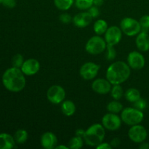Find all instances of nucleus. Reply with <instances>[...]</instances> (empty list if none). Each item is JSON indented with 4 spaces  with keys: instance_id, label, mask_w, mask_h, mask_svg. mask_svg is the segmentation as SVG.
<instances>
[{
    "instance_id": "23",
    "label": "nucleus",
    "mask_w": 149,
    "mask_h": 149,
    "mask_svg": "<svg viewBox=\"0 0 149 149\" xmlns=\"http://www.w3.org/2000/svg\"><path fill=\"white\" fill-rule=\"evenodd\" d=\"M74 1V0H54V4L58 10L66 11L72 7Z\"/></svg>"
},
{
    "instance_id": "30",
    "label": "nucleus",
    "mask_w": 149,
    "mask_h": 149,
    "mask_svg": "<svg viewBox=\"0 0 149 149\" xmlns=\"http://www.w3.org/2000/svg\"><path fill=\"white\" fill-rule=\"evenodd\" d=\"M107 52H106V58L108 61H113L116 58V52L114 49V46H111V45H107Z\"/></svg>"
},
{
    "instance_id": "5",
    "label": "nucleus",
    "mask_w": 149,
    "mask_h": 149,
    "mask_svg": "<svg viewBox=\"0 0 149 149\" xmlns=\"http://www.w3.org/2000/svg\"><path fill=\"white\" fill-rule=\"evenodd\" d=\"M107 47V44L104 38L99 35L93 36L88 39L85 45V50L90 55H96L104 52Z\"/></svg>"
},
{
    "instance_id": "27",
    "label": "nucleus",
    "mask_w": 149,
    "mask_h": 149,
    "mask_svg": "<svg viewBox=\"0 0 149 149\" xmlns=\"http://www.w3.org/2000/svg\"><path fill=\"white\" fill-rule=\"evenodd\" d=\"M75 5L80 10H89L93 5V0H75Z\"/></svg>"
},
{
    "instance_id": "33",
    "label": "nucleus",
    "mask_w": 149,
    "mask_h": 149,
    "mask_svg": "<svg viewBox=\"0 0 149 149\" xmlns=\"http://www.w3.org/2000/svg\"><path fill=\"white\" fill-rule=\"evenodd\" d=\"M88 13H90V15L93 17V18H95V17H98L99 15H100V10H99L98 7L93 5L88 10Z\"/></svg>"
},
{
    "instance_id": "12",
    "label": "nucleus",
    "mask_w": 149,
    "mask_h": 149,
    "mask_svg": "<svg viewBox=\"0 0 149 149\" xmlns=\"http://www.w3.org/2000/svg\"><path fill=\"white\" fill-rule=\"evenodd\" d=\"M127 64L130 68L134 70H141L145 66V58L141 52L132 51L130 52L127 56Z\"/></svg>"
},
{
    "instance_id": "24",
    "label": "nucleus",
    "mask_w": 149,
    "mask_h": 149,
    "mask_svg": "<svg viewBox=\"0 0 149 149\" xmlns=\"http://www.w3.org/2000/svg\"><path fill=\"white\" fill-rule=\"evenodd\" d=\"M14 139L16 143L23 144L28 140L29 138V134L26 130L20 129L15 132L14 135Z\"/></svg>"
},
{
    "instance_id": "26",
    "label": "nucleus",
    "mask_w": 149,
    "mask_h": 149,
    "mask_svg": "<svg viewBox=\"0 0 149 149\" xmlns=\"http://www.w3.org/2000/svg\"><path fill=\"white\" fill-rule=\"evenodd\" d=\"M123 110V106L119 100H113L107 105V111L110 113H119Z\"/></svg>"
},
{
    "instance_id": "16",
    "label": "nucleus",
    "mask_w": 149,
    "mask_h": 149,
    "mask_svg": "<svg viewBox=\"0 0 149 149\" xmlns=\"http://www.w3.org/2000/svg\"><path fill=\"white\" fill-rule=\"evenodd\" d=\"M93 17L87 12H81L76 15L72 19L74 26L78 28H85L91 23Z\"/></svg>"
},
{
    "instance_id": "19",
    "label": "nucleus",
    "mask_w": 149,
    "mask_h": 149,
    "mask_svg": "<svg viewBox=\"0 0 149 149\" xmlns=\"http://www.w3.org/2000/svg\"><path fill=\"white\" fill-rule=\"evenodd\" d=\"M75 103L72 100H65L61 103V111L65 116H71L76 112Z\"/></svg>"
},
{
    "instance_id": "37",
    "label": "nucleus",
    "mask_w": 149,
    "mask_h": 149,
    "mask_svg": "<svg viewBox=\"0 0 149 149\" xmlns=\"http://www.w3.org/2000/svg\"><path fill=\"white\" fill-rule=\"evenodd\" d=\"M104 3V0H93V5L96 7H101Z\"/></svg>"
},
{
    "instance_id": "32",
    "label": "nucleus",
    "mask_w": 149,
    "mask_h": 149,
    "mask_svg": "<svg viewBox=\"0 0 149 149\" xmlns=\"http://www.w3.org/2000/svg\"><path fill=\"white\" fill-rule=\"evenodd\" d=\"M73 17H71V15L68 14V13H63V14H61L59 17L60 21L62 23L64 24H68L70 23L71 22H72Z\"/></svg>"
},
{
    "instance_id": "20",
    "label": "nucleus",
    "mask_w": 149,
    "mask_h": 149,
    "mask_svg": "<svg viewBox=\"0 0 149 149\" xmlns=\"http://www.w3.org/2000/svg\"><path fill=\"white\" fill-rule=\"evenodd\" d=\"M108 28H109V26H108L107 22L103 19L97 20L93 25V31L96 33V35H99V36L105 34Z\"/></svg>"
},
{
    "instance_id": "18",
    "label": "nucleus",
    "mask_w": 149,
    "mask_h": 149,
    "mask_svg": "<svg viewBox=\"0 0 149 149\" xmlns=\"http://www.w3.org/2000/svg\"><path fill=\"white\" fill-rule=\"evenodd\" d=\"M14 137L7 133L0 134V149H11L15 147Z\"/></svg>"
},
{
    "instance_id": "25",
    "label": "nucleus",
    "mask_w": 149,
    "mask_h": 149,
    "mask_svg": "<svg viewBox=\"0 0 149 149\" xmlns=\"http://www.w3.org/2000/svg\"><path fill=\"white\" fill-rule=\"evenodd\" d=\"M111 95L113 97V100H119L125 95L123 91V88L120 84H113L111 90Z\"/></svg>"
},
{
    "instance_id": "28",
    "label": "nucleus",
    "mask_w": 149,
    "mask_h": 149,
    "mask_svg": "<svg viewBox=\"0 0 149 149\" xmlns=\"http://www.w3.org/2000/svg\"><path fill=\"white\" fill-rule=\"evenodd\" d=\"M24 61V58L21 54H16L12 58V65L13 67L20 68Z\"/></svg>"
},
{
    "instance_id": "1",
    "label": "nucleus",
    "mask_w": 149,
    "mask_h": 149,
    "mask_svg": "<svg viewBox=\"0 0 149 149\" xmlns=\"http://www.w3.org/2000/svg\"><path fill=\"white\" fill-rule=\"evenodd\" d=\"M25 74L21 69L12 67L4 71L2 75V83L4 87L12 93H19L26 87Z\"/></svg>"
},
{
    "instance_id": "6",
    "label": "nucleus",
    "mask_w": 149,
    "mask_h": 149,
    "mask_svg": "<svg viewBox=\"0 0 149 149\" xmlns=\"http://www.w3.org/2000/svg\"><path fill=\"white\" fill-rule=\"evenodd\" d=\"M120 29L122 33L128 36H136L142 31L139 21L129 17L122 19L120 23Z\"/></svg>"
},
{
    "instance_id": "14",
    "label": "nucleus",
    "mask_w": 149,
    "mask_h": 149,
    "mask_svg": "<svg viewBox=\"0 0 149 149\" xmlns=\"http://www.w3.org/2000/svg\"><path fill=\"white\" fill-rule=\"evenodd\" d=\"M20 69L26 76H33L40 70V63L36 59L29 58L23 62Z\"/></svg>"
},
{
    "instance_id": "39",
    "label": "nucleus",
    "mask_w": 149,
    "mask_h": 149,
    "mask_svg": "<svg viewBox=\"0 0 149 149\" xmlns=\"http://www.w3.org/2000/svg\"><path fill=\"white\" fill-rule=\"evenodd\" d=\"M55 149H69V147H68V146L59 145V146H57Z\"/></svg>"
},
{
    "instance_id": "9",
    "label": "nucleus",
    "mask_w": 149,
    "mask_h": 149,
    "mask_svg": "<svg viewBox=\"0 0 149 149\" xmlns=\"http://www.w3.org/2000/svg\"><path fill=\"white\" fill-rule=\"evenodd\" d=\"M128 137L132 142L135 143H141L146 140L148 132L143 126L138 124L131 126L128 131Z\"/></svg>"
},
{
    "instance_id": "22",
    "label": "nucleus",
    "mask_w": 149,
    "mask_h": 149,
    "mask_svg": "<svg viewBox=\"0 0 149 149\" xmlns=\"http://www.w3.org/2000/svg\"><path fill=\"white\" fill-rule=\"evenodd\" d=\"M84 143V141L82 137L76 135V136L72 137L70 139L68 146L71 149H79L82 148Z\"/></svg>"
},
{
    "instance_id": "4",
    "label": "nucleus",
    "mask_w": 149,
    "mask_h": 149,
    "mask_svg": "<svg viewBox=\"0 0 149 149\" xmlns=\"http://www.w3.org/2000/svg\"><path fill=\"white\" fill-rule=\"evenodd\" d=\"M144 114L143 111L135 107H127L123 109L121 112L122 121L129 126L138 125L143 120Z\"/></svg>"
},
{
    "instance_id": "10",
    "label": "nucleus",
    "mask_w": 149,
    "mask_h": 149,
    "mask_svg": "<svg viewBox=\"0 0 149 149\" xmlns=\"http://www.w3.org/2000/svg\"><path fill=\"white\" fill-rule=\"evenodd\" d=\"M100 70V65L93 62H87L83 64L79 69V74L84 80L94 79Z\"/></svg>"
},
{
    "instance_id": "3",
    "label": "nucleus",
    "mask_w": 149,
    "mask_h": 149,
    "mask_svg": "<svg viewBox=\"0 0 149 149\" xmlns=\"http://www.w3.org/2000/svg\"><path fill=\"white\" fill-rule=\"evenodd\" d=\"M106 130L102 124H93L84 131L82 138L84 143L90 146L96 147L103 142Z\"/></svg>"
},
{
    "instance_id": "40",
    "label": "nucleus",
    "mask_w": 149,
    "mask_h": 149,
    "mask_svg": "<svg viewBox=\"0 0 149 149\" xmlns=\"http://www.w3.org/2000/svg\"><path fill=\"white\" fill-rule=\"evenodd\" d=\"M2 1L3 0H0V4H2Z\"/></svg>"
},
{
    "instance_id": "15",
    "label": "nucleus",
    "mask_w": 149,
    "mask_h": 149,
    "mask_svg": "<svg viewBox=\"0 0 149 149\" xmlns=\"http://www.w3.org/2000/svg\"><path fill=\"white\" fill-rule=\"evenodd\" d=\"M40 143L44 148L54 149L58 146V138L52 132H46L41 136Z\"/></svg>"
},
{
    "instance_id": "29",
    "label": "nucleus",
    "mask_w": 149,
    "mask_h": 149,
    "mask_svg": "<svg viewBox=\"0 0 149 149\" xmlns=\"http://www.w3.org/2000/svg\"><path fill=\"white\" fill-rule=\"evenodd\" d=\"M139 23L141 24L142 31H148L149 29V15H145L142 16L139 20Z\"/></svg>"
},
{
    "instance_id": "8",
    "label": "nucleus",
    "mask_w": 149,
    "mask_h": 149,
    "mask_svg": "<svg viewBox=\"0 0 149 149\" xmlns=\"http://www.w3.org/2000/svg\"><path fill=\"white\" fill-rule=\"evenodd\" d=\"M122 119L117 113H110L105 114L102 118V125L105 129L110 131H116L122 126Z\"/></svg>"
},
{
    "instance_id": "7",
    "label": "nucleus",
    "mask_w": 149,
    "mask_h": 149,
    "mask_svg": "<svg viewBox=\"0 0 149 149\" xmlns=\"http://www.w3.org/2000/svg\"><path fill=\"white\" fill-rule=\"evenodd\" d=\"M47 100L52 104H60L65 97V91L63 87L55 84L49 87L47 91Z\"/></svg>"
},
{
    "instance_id": "17",
    "label": "nucleus",
    "mask_w": 149,
    "mask_h": 149,
    "mask_svg": "<svg viewBox=\"0 0 149 149\" xmlns=\"http://www.w3.org/2000/svg\"><path fill=\"white\" fill-rule=\"evenodd\" d=\"M135 45L137 48L141 52H148L149 50V35L147 31H141L137 35Z\"/></svg>"
},
{
    "instance_id": "35",
    "label": "nucleus",
    "mask_w": 149,
    "mask_h": 149,
    "mask_svg": "<svg viewBox=\"0 0 149 149\" xmlns=\"http://www.w3.org/2000/svg\"><path fill=\"white\" fill-rule=\"evenodd\" d=\"M97 149H111L112 146H111L110 143H103L102 142L101 143L99 144L97 146H96Z\"/></svg>"
},
{
    "instance_id": "11",
    "label": "nucleus",
    "mask_w": 149,
    "mask_h": 149,
    "mask_svg": "<svg viewBox=\"0 0 149 149\" xmlns=\"http://www.w3.org/2000/svg\"><path fill=\"white\" fill-rule=\"evenodd\" d=\"M122 37V31L120 27L112 26L108 28L104 34V39L107 45L116 46L120 42Z\"/></svg>"
},
{
    "instance_id": "21",
    "label": "nucleus",
    "mask_w": 149,
    "mask_h": 149,
    "mask_svg": "<svg viewBox=\"0 0 149 149\" xmlns=\"http://www.w3.org/2000/svg\"><path fill=\"white\" fill-rule=\"evenodd\" d=\"M125 97L127 101L130 103H135V101L141 98V93L136 88H130L125 93Z\"/></svg>"
},
{
    "instance_id": "38",
    "label": "nucleus",
    "mask_w": 149,
    "mask_h": 149,
    "mask_svg": "<svg viewBox=\"0 0 149 149\" xmlns=\"http://www.w3.org/2000/svg\"><path fill=\"white\" fill-rule=\"evenodd\" d=\"M139 148L141 149H149V144L148 143H146L145 141L143 143H141V145H140Z\"/></svg>"
},
{
    "instance_id": "2",
    "label": "nucleus",
    "mask_w": 149,
    "mask_h": 149,
    "mask_svg": "<svg viewBox=\"0 0 149 149\" xmlns=\"http://www.w3.org/2000/svg\"><path fill=\"white\" fill-rule=\"evenodd\" d=\"M131 74L130 67L124 61L113 62L108 67L106 77L113 84H121L129 79Z\"/></svg>"
},
{
    "instance_id": "34",
    "label": "nucleus",
    "mask_w": 149,
    "mask_h": 149,
    "mask_svg": "<svg viewBox=\"0 0 149 149\" xmlns=\"http://www.w3.org/2000/svg\"><path fill=\"white\" fill-rule=\"evenodd\" d=\"M2 4L7 8H14L16 6L15 0H3Z\"/></svg>"
},
{
    "instance_id": "13",
    "label": "nucleus",
    "mask_w": 149,
    "mask_h": 149,
    "mask_svg": "<svg viewBox=\"0 0 149 149\" xmlns=\"http://www.w3.org/2000/svg\"><path fill=\"white\" fill-rule=\"evenodd\" d=\"M112 84L107 79L98 78L92 83V89L95 93L100 95H106L111 92Z\"/></svg>"
},
{
    "instance_id": "31",
    "label": "nucleus",
    "mask_w": 149,
    "mask_h": 149,
    "mask_svg": "<svg viewBox=\"0 0 149 149\" xmlns=\"http://www.w3.org/2000/svg\"><path fill=\"white\" fill-rule=\"evenodd\" d=\"M133 106L135 108H136V109H139V110L143 111L144 109H146V108L147 106L146 100L141 97V98L138 99L137 101L133 103Z\"/></svg>"
},
{
    "instance_id": "36",
    "label": "nucleus",
    "mask_w": 149,
    "mask_h": 149,
    "mask_svg": "<svg viewBox=\"0 0 149 149\" xmlns=\"http://www.w3.org/2000/svg\"><path fill=\"white\" fill-rule=\"evenodd\" d=\"M110 144L112 146V148H113V147H117L118 146H119V144H120V140L118 138H114L113 140H111Z\"/></svg>"
}]
</instances>
